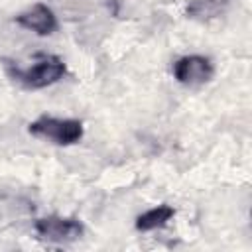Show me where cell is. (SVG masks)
<instances>
[{
  "instance_id": "5",
  "label": "cell",
  "mask_w": 252,
  "mask_h": 252,
  "mask_svg": "<svg viewBox=\"0 0 252 252\" xmlns=\"http://www.w3.org/2000/svg\"><path fill=\"white\" fill-rule=\"evenodd\" d=\"M16 24L28 32H33L35 35H51L59 28L55 12L43 2H37L28 10L20 12L16 16Z\"/></svg>"
},
{
  "instance_id": "2",
  "label": "cell",
  "mask_w": 252,
  "mask_h": 252,
  "mask_svg": "<svg viewBox=\"0 0 252 252\" xmlns=\"http://www.w3.org/2000/svg\"><path fill=\"white\" fill-rule=\"evenodd\" d=\"M30 134L41 140H47L55 146H73L81 142L85 134V126L75 118H57V116H39L30 122Z\"/></svg>"
},
{
  "instance_id": "4",
  "label": "cell",
  "mask_w": 252,
  "mask_h": 252,
  "mask_svg": "<svg viewBox=\"0 0 252 252\" xmlns=\"http://www.w3.org/2000/svg\"><path fill=\"white\" fill-rule=\"evenodd\" d=\"M215 75V65L205 55H183L173 63V77L179 85L201 87Z\"/></svg>"
},
{
  "instance_id": "7",
  "label": "cell",
  "mask_w": 252,
  "mask_h": 252,
  "mask_svg": "<svg viewBox=\"0 0 252 252\" xmlns=\"http://www.w3.org/2000/svg\"><path fill=\"white\" fill-rule=\"evenodd\" d=\"M228 6V0H193L187 8L185 14L193 20H213L219 18Z\"/></svg>"
},
{
  "instance_id": "6",
  "label": "cell",
  "mask_w": 252,
  "mask_h": 252,
  "mask_svg": "<svg viewBox=\"0 0 252 252\" xmlns=\"http://www.w3.org/2000/svg\"><path fill=\"white\" fill-rule=\"evenodd\" d=\"M173 217H175V209L163 203V205H158V207H154V209L138 215L134 226L140 232H148V230H156V228L165 226Z\"/></svg>"
},
{
  "instance_id": "3",
  "label": "cell",
  "mask_w": 252,
  "mask_h": 252,
  "mask_svg": "<svg viewBox=\"0 0 252 252\" xmlns=\"http://www.w3.org/2000/svg\"><path fill=\"white\" fill-rule=\"evenodd\" d=\"M33 230L41 240L55 242V244H67L75 242L83 236L85 226L75 217H59V215H47L41 219H35Z\"/></svg>"
},
{
  "instance_id": "1",
  "label": "cell",
  "mask_w": 252,
  "mask_h": 252,
  "mask_svg": "<svg viewBox=\"0 0 252 252\" xmlns=\"http://www.w3.org/2000/svg\"><path fill=\"white\" fill-rule=\"evenodd\" d=\"M6 73L20 87L28 91H37V89H45V87L59 83L67 73V65L57 55H43L30 67H18V65L8 63Z\"/></svg>"
}]
</instances>
